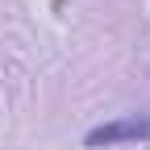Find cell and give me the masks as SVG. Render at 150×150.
<instances>
[{"mask_svg":"<svg viewBox=\"0 0 150 150\" xmlns=\"http://www.w3.org/2000/svg\"><path fill=\"white\" fill-rule=\"evenodd\" d=\"M117 142H150V117H121V121L96 125L83 138V146H117Z\"/></svg>","mask_w":150,"mask_h":150,"instance_id":"6da1fadb","label":"cell"}]
</instances>
